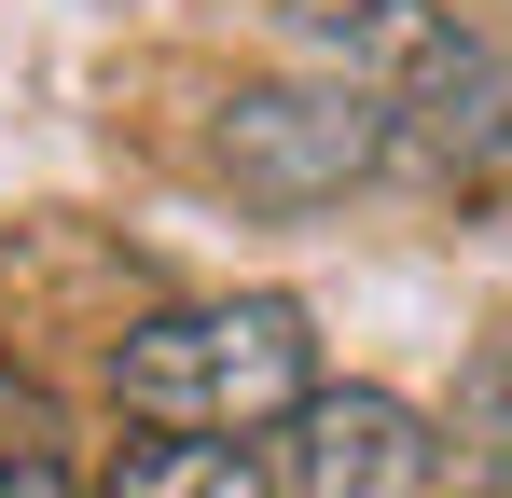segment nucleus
I'll return each instance as SVG.
<instances>
[{
	"mask_svg": "<svg viewBox=\"0 0 512 498\" xmlns=\"http://www.w3.org/2000/svg\"><path fill=\"white\" fill-rule=\"evenodd\" d=\"M111 402L153 443H250L319 402V332L291 291H222V305H167L111 346Z\"/></svg>",
	"mask_w": 512,
	"mask_h": 498,
	"instance_id": "nucleus-2",
	"label": "nucleus"
},
{
	"mask_svg": "<svg viewBox=\"0 0 512 498\" xmlns=\"http://www.w3.org/2000/svg\"><path fill=\"white\" fill-rule=\"evenodd\" d=\"M291 56L305 83H346L388 125V166H429V180L512 166V70L443 0H291Z\"/></svg>",
	"mask_w": 512,
	"mask_h": 498,
	"instance_id": "nucleus-1",
	"label": "nucleus"
},
{
	"mask_svg": "<svg viewBox=\"0 0 512 498\" xmlns=\"http://www.w3.org/2000/svg\"><path fill=\"white\" fill-rule=\"evenodd\" d=\"M485 498H512V485H485Z\"/></svg>",
	"mask_w": 512,
	"mask_h": 498,
	"instance_id": "nucleus-8",
	"label": "nucleus"
},
{
	"mask_svg": "<svg viewBox=\"0 0 512 498\" xmlns=\"http://www.w3.org/2000/svg\"><path fill=\"white\" fill-rule=\"evenodd\" d=\"M457 429H471V443L512 471V332H485V360L457 374Z\"/></svg>",
	"mask_w": 512,
	"mask_h": 498,
	"instance_id": "nucleus-6",
	"label": "nucleus"
},
{
	"mask_svg": "<svg viewBox=\"0 0 512 498\" xmlns=\"http://www.w3.org/2000/svg\"><path fill=\"white\" fill-rule=\"evenodd\" d=\"M277 498H443V429L388 388H319L291 415V485Z\"/></svg>",
	"mask_w": 512,
	"mask_h": 498,
	"instance_id": "nucleus-4",
	"label": "nucleus"
},
{
	"mask_svg": "<svg viewBox=\"0 0 512 498\" xmlns=\"http://www.w3.org/2000/svg\"><path fill=\"white\" fill-rule=\"evenodd\" d=\"M208 166L250 208H333V194H360L388 166V125L346 83H236L222 125H208Z\"/></svg>",
	"mask_w": 512,
	"mask_h": 498,
	"instance_id": "nucleus-3",
	"label": "nucleus"
},
{
	"mask_svg": "<svg viewBox=\"0 0 512 498\" xmlns=\"http://www.w3.org/2000/svg\"><path fill=\"white\" fill-rule=\"evenodd\" d=\"M111 498H277V471L250 443H139L111 471Z\"/></svg>",
	"mask_w": 512,
	"mask_h": 498,
	"instance_id": "nucleus-5",
	"label": "nucleus"
},
{
	"mask_svg": "<svg viewBox=\"0 0 512 498\" xmlns=\"http://www.w3.org/2000/svg\"><path fill=\"white\" fill-rule=\"evenodd\" d=\"M0 498H84V485H70L56 457H0Z\"/></svg>",
	"mask_w": 512,
	"mask_h": 498,
	"instance_id": "nucleus-7",
	"label": "nucleus"
}]
</instances>
